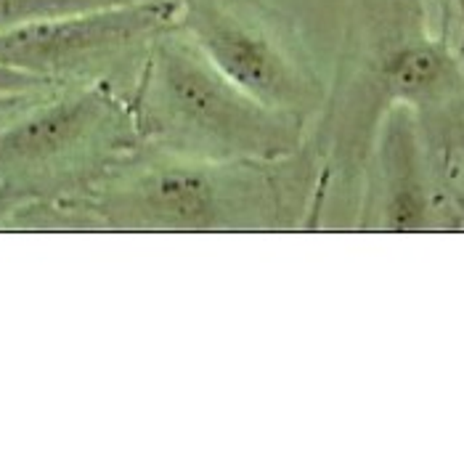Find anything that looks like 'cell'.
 Wrapping results in <instances>:
<instances>
[{
	"label": "cell",
	"instance_id": "1",
	"mask_svg": "<svg viewBox=\"0 0 464 464\" xmlns=\"http://www.w3.org/2000/svg\"><path fill=\"white\" fill-rule=\"evenodd\" d=\"M395 107L414 111L432 176L464 208V59L451 43V24L432 33L428 0H351L337 74L308 141L322 199L334 180L363 173Z\"/></svg>",
	"mask_w": 464,
	"mask_h": 464
},
{
	"label": "cell",
	"instance_id": "2",
	"mask_svg": "<svg viewBox=\"0 0 464 464\" xmlns=\"http://www.w3.org/2000/svg\"><path fill=\"white\" fill-rule=\"evenodd\" d=\"M314 149L274 162H208L136 146L82 197L19 215H59L74 228L226 234L295 228L322 205Z\"/></svg>",
	"mask_w": 464,
	"mask_h": 464
},
{
	"label": "cell",
	"instance_id": "3",
	"mask_svg": "<svg viewBox=\"0 0 464 464\" xmlns=\"http://www.w3.org/2000/svg\"><path fill=\"white\" fill-rule=\"evenodd\" d=\"M143 146L208 162H274L308 143L305 117L228 80L180 27L154 37L125 88Z\"/></svg>",
	"mask_w": 464,
	"mask_h": 464
},
{
	"label": "cell",
	"instance_id": "4",
	"mask_svg": "<svg viewBox=\"0 0 464 464\" xmlns=\"http://www.w3.org/2000/svg\"><path fill=\"white\" fill-rule=\"evenodd\" d=\"M136 146L141 139L120 85L43 88L0 128V210L72 202Z\"/></svg>",
	"mask_w": 464,
	"mask_h": 464
},
{
	"label": "cell",
	"instance_id": "5",
	"mask_svg": "<svg viewBox=\"0 0 464 464\" xmlns=\"http://www.w3.org/2000/svg\"><path fill=\"white\" fill-rule=\"evenodd\" d=\"M180 33L257 102L297 117L322 111L326 88L285 14L266 0H179Z\"/></svg>",
	"mask_w": 464,
	"mask_h": 464
},
{
	"label": "cell",
	"instance_id": "6",
	"mask_svg": "<svg viewBox=\"0 0 464 464\" xmlns=\"http://www.w3.org/2000/svg\"><path fill=\"white\" fill-rule=\"evenodd\" d=\"M179 0H136L0 33V64L51 85L114 82L122 91L154 37L179 24Z\"/></svg>",
	"mask_w": 464,
	"mask_h": 464
},
{
	"label": "cell",
	"instance_id": "7",
	"mask_svg": "<svg viewBox=\"0 0 464 464\" xmlns=\"http://www.w3.org/2000/svg\"><path fill=\"white\" fill-rule=\"evenodd\" d=\"M363 176L366 194L358 231L425 234L464 228V208L432 176L411 109L395 107L385 114Z\"/></svg>",
	"mask_w": 464,
	"mask_h": 464
},
{
	"label": "cell",
	"instance_id": "8",
	"mask_svg": "<svg viewBox=\"0 0 464 464\" xmlns=\"http://www.w3.org/2000/svg\"><path fill=\"white\" fill-rule=\"evenodd\" d=\"M122 3H136V0H0V33L70 16V14L122 5Z\"/></svg>",
	"mask_w": 464,
	"mask_h": 464
},
{
	"label": "cell",
	"instance_id": "9",
	"mask_svg": "<svg viewBox=\"0 0 464 464\" xmlns=\"http://www.w3.org/2000/svg\"><path fill=\"white\" fill-rule=\"evenodd\" d=\"M40 88H51V82L33 77V74H24L19 70H11V67H3L0 64V96H11V93H30V91H40Z\"/></svg>",
	"mask_w": 464,
	"mask_h": 464
},
{
	"label": "cell",
	"instance_id": "10",
	"mask_svg": "<svg viewBox=\"0 0 464 464\" xmlns=\"http://www.w3.org/2000/svg\"><path fill=\"white\" fill-rule=\"evenodd\" d=\"M43 91V88H40ZM37 91H30V93H11V96H0V128L24 107L30 102V96H35Z\"/></svg>",
	"mask_w": 464,
	"mask_h": 464
},
{
	"label": "cell",
	"instance_id": "11",
	"mask_svg": "<svg viewBox=\"0 0 464 464\" xmlns=\"http://www.w3.org/2000/svg\"><path fill=\"white\" fill-rule=\"evenodd\" d=\"M440 14H443V22L440 24H451V19L457 16L459 19V30H462V43H464V0H440ZM464 51V45H462Z\"/></svg>",
	"mask_w": 464,
	"mask_h": 464
}]
</instances>
